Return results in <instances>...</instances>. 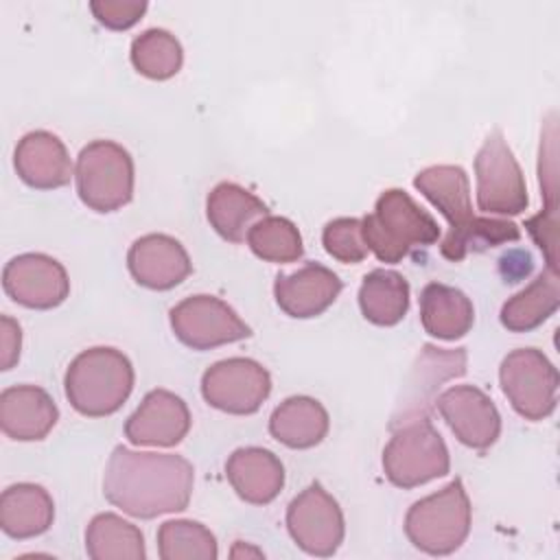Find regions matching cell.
Listing matches in <instances>:
<instances>
[{"label":"cell","instance_id":"cell-1","mask_svg":"<svg viewBox=\"0 0 560 560\" xmlns=\"http://www.w3.org/2000/svg\"><path fill=\"white\" fill-rule=\"evenodd\" d=\"M192 464L182 455L116 446L103 475L105 499L133 518H155L188 508Z\"/></svg>","mask_w":560,"mask_h":560},{"label":"cell","instance_id":"cell-2","mask_svg":"<svg viewBox=\"0 0 560 560\" xmlns=\"http://www.w3.org/2000/svg\"><path fill=\"white\" fill-rule=\"evenodd\" d=\"M133 381L136 374L127 354L109 346H94L70 361L63 387L74 411L88 418H103L122 407Z\"/></svg>","mask_w":560,"mask_h":560},{"label":"cell","instance_id":"cell-3","mask_svg":"<svg viewBox=\"0 0 560 560\" xmlns=\"http://www.w3.org/2000/svg\"><path fill=\"white\" fill-rule=\"evenodd\" d=\"M361 230L368 249L381 262H400L411 249L440 238L438 221L400 188L381 192L374 210L361 219Z\"/></svg>","mask_w":560,"mask_h":560},{"label":"cell","instance_id":"cell-4","mask_svg":"<svg viewBox=\"0 0 560 560\" xmlns=\"http://www.w3.org/2000/svg\"><path fill=\"white\" fill-rule=\"evenodd\" d=\"M472 508L462 479L416 501L405 516L409 542L429 556H448L462 547L470 532Z\"/></svg>","mask_w":560,"mask_h":560},{"label":"cell","instance_id":"cell-5","mask_svg":"<svg viewBox=\"0 0 560 560\" xmlns=\"http://www.w3.org/2000/svg\"><path fill=\"white\" fill-rule=\"evenodd\" d=\"M383 470L396 488H416L451 470L448 448L429 418L409 420L392 429L383 448Z\"/></svg>","mask_w":560,"mask_h":560},{"label":"cell","instance_id":"cell-6","mask_svg":"<svg viewBox=\"0 0 560 560\" xmlns=\"http://www.w3.org/2000/svg\"><path fill=\"white\" fill-rule=\"evenodd\" d=\"M74 182L90 210L114 212L133 197V160L122 144L94 140L79 151Z\"/></svg>","mask_w":560,"mask_h":560},{"label":"cell","instance_id":"cell-7","mask_svg":"<svg viewBox=\"0 0 560 560\" xmlns=\"http://www.w3.org/2000/svg\"><path fill=\"white\" fill-rule=\"evenodd\" d=\"M499 383L512 409L525 420H542L558 402V370L538 348H516L499 368Z\"/></svg>","mask_w":560,"mask_h":560},{"label":"cell","instance_id":"cell-8","mask_svg":"<svg viewBox=\"0 0 560 560\" xmlns=\"http://www.w3.org/2000/svg\"><path fill=\"white\" fill-rule=\"evenodd\" d=\"M477 208L488 214H521L527 203L525 175L501 129H492L475 158Z\"/></svg>","mask_w":560,"mask_h":560},{"label":"cell","instance_id":"cell-9","mask_svg":"<svg viewBox=\"0 0 560 560\" xmlns=\"http://www.w3.org/2000/svg\"><path fill=\"white\" fill-rule=\"evenodd\" d=\"M271 394L267 368L247 357H230L212 363L201 376L203 400L225 413L249 416Z\"/></svg>","mask_w":560,"mask_h":560},{"label":"cell","instance_id":"cell-10","mask_svg":"<svg viewBox=\"0 0 560 560\" xmlns=\"http://www.w3.org/2000/svg\"><path fill=\"white\" fill-rule=\"evenodd\" d=\"M466 363V348L448 350L433 343L422 346L392 413L389 429H396L416 418H429L431 409L435 407L440 385L451 378L464 376Z\"/></svg>","mask_w":560,"mask_h":560},{"label":"cell","instance_id":"cell-11","mask_svg":"<svg viewBox=\"0 0 560 560\" xmlns=\"http://www.w3.org/2000/svg\"><path fill=\"white\" fill-rule=\"evenodd\" d=\"M168 319L175 337L192 350H210L252 335V328L236 315L232 306L206 293L177 302L171 308Z\"/></svg>","mask_w":560,"mask_h":560},{"label":"cell","instance_id":"cell-12","mask_svg":"<svg viewBox=\"0 0 560 560\" xmlns=\"http://www.w3.org/2000/svg\"><path fill=\"white\" fill-rule=\"evenodd\" d=\"M287 529L302 551L328 558L343 542L346 521L332 494H328L319 481H313L289 503Z\"/></svg>","mask_w":560,"mask_h":560},{"label":"cell","instance_id":"cell-13","mask_svg":"<svg viewBox=\"0 0 560 560\" xmlns=\"http://www.w3.org/2000/svg\"><path fill=\"white\" fill-rule=\"evenodd\" d=\"M2 287L15 304L37 311L59 306L70 293L66 267L39 252L11 258L2 269Z\"/></svg>","mask_w":560,"mask_h":560},{"label":"cell","instance_id":"cell-14","mask_svg":"<svg viewBox=\"0 0 560 560\" xmlns=\"http://www.w3.org/2000/svg\"><path fill=\"white\" fill-rule=\"evenodd\" d=\"M435 407L455 438L477 451L490 448L501 433V416L492 398L475 385H453L435 398Z\"/></svg>","mask_w":560,"mask_h":560},{"label":"cell","instance_id":"cell-15","mask_svg":"<svg viewBox=\"0 0 560 560\" xmlns=\"http://www.w3.org/2000/svg\"><path fill=\"white\" fill-rule=\"evenodd\" d=\"M188 431V405L168 389H151L125 422V438L136 446H175Z\"/></svg>","mask_w":560,"mask_h":560},{"label":"cell","instance_id":"cell-16","mask_svg":"<svg viewBox=\"0 0 560 560\" xmlns=\"http://www.w3.org/2000/svg\"><path fill=\"white\" fill-rule=\"evenodd\" d=\"M127 267L140 287L153 291H168L182 284L192 271L188 252L168 234H144L136 238L127 252Z\"/></svg>","mask_w":560,"mask_h":560},{"label":"cell","instance_id":"cell-17","mask_svg":"<svg viewBox=\"0 0 560 560\" xmlns=\"http://www.w3.org/2000/svg\"><path fill=\"white\" fill-rule=\"evenodd\" d=\"M339 276L319 265L306 262L293 273H278L273 282V295L289 317L308 319L322 315L341 293Z\"/></svg>","mask_w":560,"mask_h":560},{"label":"cell","instance_id":"cell-18","mask_svg":"<svg viewBox=\"0 0 560 560\" xmlns=\"http://www.w3.org/2000/svg\"><path fill=\"white\" fill-rule=\"evenodd\" d=\"M18 177L37 190H52L70 184L72 162L66 144L50 131L37 129L20 138L13 151Z\"/></svg>","mask_w":560,"mask_h":560},{"label":"cell","instance_id":"cell-19","mask_svg":"<svg viewBox=\"0 0 560 560\" xmlns=\"http://www.w3.org/2000/svg\"><path fill=\"white\" fill-rule=\"evenodd\" d=\"M59 420L50 394L37 385H11L0 394L2 433L18 442L44 440Z\"/></svg>","mask_w":560,"mask_h":560},{"label":"cell","instance_id":"cell-20","mask_svg":"<svg viewBox=\"0 0 560 560\" xmlns=\"http://www.w3.org/2000/svg\"><path fill=\"white\" fill-rule=\"evenodd\" d=\"M225 477L243 501L267 505L284 486V466L267 448L243 446L228 457Z\"/></svg>","mask_w":560,"mask_h":560},{"label":"cell","instance_id":"cell-21","mask_svg":"<svg viewBox=\"0 0 560 560\" xmlns=\"http://www.w3.org/2000/svg\"><path fill=\"white\" fill-rule=\"evenodd\" d=\"M416 190H420L448 221V234L464 232L472 221L470 203V182L462 166L455 164H435L420 171L413 177Z\"/></svg>","mask_w":560,"mask_h":560},{"label":"cell","instance_id":"cell-22","mask_svg":"<svg viewBox=\"0 0 560 560\" xmlns=\"http://www.w3.org/2000/svg\"><path fill=\"white\" fill-rule=\"evenodd\" d=\"M55 503L39 483H13L0 494V529L15 540L35 538L50 529Z\"/></svg>","mask_w":560,"mask_h":560},{"label":"cell","instance_id":"cell-23","mask_svg":"<svg viewBox=\"0 0 560 560\" xmlns=\"http://www.w3.org/2000/svg\"><path fill=\"white\" fill-rule=\"evenodd\" d=\"M267 214V203L234 182L217 184L206 199V217L210 225L230 243H243L249 228Z\"/></svg>","mask_w":560,"mask_h":560},{"label":"cell","instance_id":"cell-24","mask_svg":"<svg viewBox=\"0 0 560 560\" xmlns=\"http://www.w3.org/2000/svg\"><path fill=\"white\" fill-rule=\"evenodd\" d=\"M420 322L431 337L453 341L472 328L475 308L464 291L442 282H429L420 293Z\"/></svg>","mask_w":560,"mask_h":560},{"label":"cell","instance_id":"cell-25","mask_svg":"<svg viewBox=\"0 0 560 560\" xmlns=\"http://www.w3.org/2000/svg\"><path fill=\"white\" fill-rule=\"evenodd\" d=\"M328 427V411L311 396H289L269 418L271 438L289 448L317 446L326 438Z\"/></svg>","mask_w":560,"mask_h":560},{"label":"cell","instance_id":"cell-26","mask_svg":"<svg viewBox=\"0 0 560 560\" xmlns=\"http://www.w3.org/2000/svg\"><path fill=\"white\" fill-rule=\"evenodd\" d=\"M560 306L558 269L547 267L525 289L508 298L501 306V324L512 332H529L538 328Z\"/></svg>","mask_w":560,"mask_h":560},{"label":"cell","instance_id":"cell-27","mask_svg":"<svg viewBox=\"0 0 560 560\" xmlns=\"http://www.w3.org/2000/svg\"><path fill=\"white\" fill-rule=\"evenodd\" d=\"M359 308L374 326H396L409 311V282L392 269H372L359 287Z\"/></svg>","mask_w":560,"mask_h":560},{"label":"cell","instance_id":"cell-28","mask_svg":"<svg viewBox=\"0 0 560 560\" xmlns=\"http://www.w3.org/2000/svg\"><path fill=\"white\" fill-rule=\"evenodd\" d=\"M85 551L92 560H144L142 532L114 512L96 514L85 529Z\"/></svg>","mask_w":560,"mask_h":560},{"label":"cell","instance_id":"cell-29","mask_svg":"<svg viewBox=\"0 0 560 560\" xmlns=\"http://www.w3.org/2000/svg\"><path fill=\"white\" fill-rule=\"evenodd\" d=\"M133 68L153 81H166L182 70L184 50L179 39L164 28H147L131 42Z\"/></svg>","mask_w":560,"mask_h":560},{"label":"cell","instance_id":"cell-30","mask_svg":"<svg viewBox=\"0 0 560 560\" xmlns=\"http://www.w3.org/2000/svg\"><path fill=\"white\" fill-rule=\"evenodd\" d=\"M158 553L162 560H214L219 547L214 534L206 525L175 518L160 525Z\"/></svg>","mask_w":560,"mask_h":560},{"label":"cell","instance_id":"cell-31","mask_svg":"<svg viewBox=\"0 0 560 560\" xmlns=\"http://www.w3.org/2000/svg\"><path fill=\"white\" fill-rule=\"evenodd\" d=\"M245 238L249 249L267 262H293L304 254L300 230L287 217L258 219Z\"/></svg>","mask_w":560,"mask_h":560},{"label":"cell","instance_id":"cell-32","mask_svg":"<svg viewBox=\"0 0 560 560\" xmlns=\"http://www.w3.org/2000/svg\"><path fill=\"white\" fill-rule=\"evenodd\" d=\"M521 230L512 221L503 219H488V217H475V221L459 234H446L440 252L444 258L459 262L466 258L468 252H483L488 247H497L501 243L518 241Z\"/></svg>","mask_w":560,"mask_h":560},{"label":"cell","instance_id":"cell-33","mask_svg":"<svg viewBox=\"0 0 560 560\" xmlns=\"http://www.w3.org/2000/svg\"><path fill=\"white\" fill-rule=\"evenodd\" d=\"M322 245L328 256L339 262L357 265L368 256V245L363 241L361 219L357 217H339L324 225Z\"/></svg>","mask_w":560,"mask_h":560},{"label":"cell","instance_id":"cell-34","mask_svg":"<svg viewBox=\"0 0 560 560\" xmlns=\"http://www.w3.org/2000/svg\"><path fill=\"white\" fill-rule=\"evenodd\" d=\"M144 0H92L90 11L103 24L112 31H127L131 28L147 11Z\"/></svg>","mask_w":560,"mask_h":560},{"label":"cell","instance_id":"cell-35","mask_svg":"<svg viewBox=\"0 0 560 560\" xmlns=\"http://www.w3.org/2000/svg\"><path fill=\"white\" fill-rule=\"evenodd\" d=\"M20 348H22L20 324L13 317L2 315L0 317V370L7 372L18 363Z\"/></svg>","mask_w":560,"mask_h":560}]
</instances>
